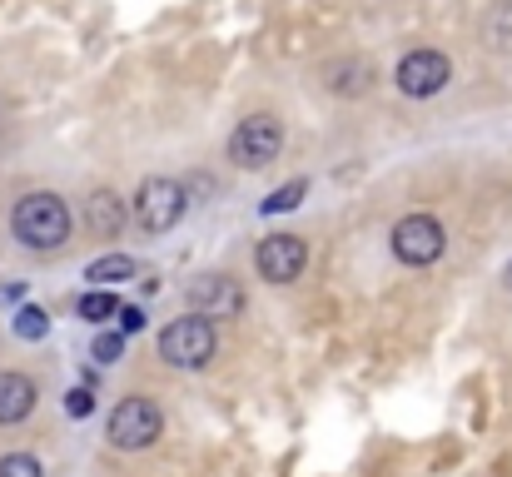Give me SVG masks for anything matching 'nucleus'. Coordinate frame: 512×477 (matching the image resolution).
<instances>
[{
	"mask_svg": "<svg viewBox=\"0 0 512 477\" xmlns=\"http://www.w3.org/2000/svg\"><path fill=\"white\" fill-rule=\"evenodd\" d=\"M85 229L100 234V239H115V234L125 229V199L110 194V189H95V194L85 199Z\"/></svg>",
	"mask_w": 512,
	"mask_h": 477,
	"instance_id": "9b49d317",
	"label": "nucleus"
},
{
	"mask_svg": "<svg viewBox=\"0 0 512 477\" xmlns=\"http://www.w3.org/2000/svg\"><path fill=\"white\" fill-rule=\"evenodd\" d=\"M35 398H40L35 378H25V373L5 368V373H0V428H10V423L30 418V413H35Z\"/></svg>",
	"mask_w": 512,
	"mask_h": 477,
	"instance_id": "9d476101",
	"label": "nucleus"
},
{
	"mask_svg": "<svg viewBox=\"0 0 512 477\" xmlns=\"http://www.w3.org/2000/svg\"><path fill=\"white\" fill-rule=\"evenodd\" d=\"M0 477H45V473H40V458H30V453H5V458H0Z\"/></svg>",
	"mask_w": 512,
	"mask_h": 477,
	"instance_id": "f3484780",
	"label": "nucleus"
},
{
	"mask_svg": "<svg viewBox=\"0 0 512 477\" xmlns=\"http://www.w3.org/2000/svg\"><path fill=\"white\" fill-rule=\"evenodd\" d=\"M65 413H70V418H90V413H95V393H90V388H70V393H65Z\"/></svg>",
	"mask_w": 512,
	"mask_h": 477,
	"instance_id": "a211bd4d",
	"label": "nucleus"
},
{
	"mask_svg": "<svg viewBox=\"0 0 512 477\" xmlns=\"http://www.w3.org/2000/svg\"><path fill=\"white\" fill-rule=\"evenodd\" d=\"M10 229L25 249H60L70 239V209L60 194H25L10 214Z\"/></svg>",
	"mask_w": 512,
	"mask_h": 477,
	"instance_id": "f257e3e1",
	"label": "nucleus"
},
{
	"mask_svg": "<svg viewBox=\"0 0 512 477\" xmlns=\"http://www.w3.org/2000/svg\"><path fill=\"white\" fill-rule=\"evenodd\" d=\"M15 333H20L25 343H40V338L50 333V318L40 314V309H20V314H15Z\"/></svg>",
	"mask_w": 512,
	"mask_h": 477,
	"instance_id": "dca6fc26",
	"label": "nucleus"
},
{
	"mask_svg": "<svg viewBox=\"0 0 512 477\" xmlns=\"http://www.w3.org/2000/svg\"><path fill=\"white\" fill-rule=\"evenodd\" d=\"M448 80H453V65H448L443 50H408V55L398 60V90L413 95V100L438 95Z\"/></svg>",
	"mask_w": 512,
	"mask_h": 477,
	"instance_id": "6e6552de",
	"label": "nucleus"
},
{
	"mask_svg": "<svg viewBox=\"0 0 512 477\" xmlns=\"http://www.w3.org/2000/svg\"><path fill=\"white\" fill-rule=\"evenodd\" d=\"M120 353H125V333H100V338H95V358H100V363H115Z\"/></svg>",
	"mask_w": 512,
	"mask_h": 477,
	"instance_id": "6ab92c4d",
	"label": "nucleus"
},
{
	"mask_svg": "<svg viewBox=\"0 0 512 477\" xmlns=\"http://www.w3.org/2000/svg\"><path fill=\"white\" fill-rule=\"evenodd\" d=\"M184 204H189L184 184H179V179H165V174H150V179L135 189V199H130L135 219H140L150 234H165V229H174V224L184 219Z\"/></svg>",
	"mask_w": 512,
	"mask_h": 477,
	"instance_id": "20e7f679",
	"label": "nucleus"
},
{
	"mask_svg": "<svg viewBox=\"0 0 512 477\" xmlns=\"http://www.w3.org/2000/svg\"><path fill=\"white\" fill-rule=\"evenodd\" d=\"M189 314L209 318V323L214 318H239L244 314V289L224 274H204V279L189 284Z\"/></svg>",
	"mask_w": 512,
	"mask_h": 477,
	"instance_id": "1a4fd4ad",
	"label": "nucleus"
},
{
	"mask_svg": "<svg viewBox=\"0 0 512 477\" xmlns=\"http://www.w3.org/2000/svg\"><path fill=\"white\" fill-rule=\"evenodd\" d=\"M160 428H165V413H160L155 398H125V403L110 413L105 438H110L115 448H125V453H140V448H150V443L160 438Z\"/></svg>",
	"mask_w": 512,
	"mask_h": 477,
	"instance_id": "7ed1b4c3",
	"label": "nucleus"
},
{
	"mask_svg": "<svg viewBox=\"0 0 512 477\" xmlns=\"http://www.w3.org/2000/svg\"><path fill=\"white\" fill-rule=\"evenodd\" d=\"M135 259L130 254H105V259H95L90 269H85V279L90 284H100V289H110V284H120V279H135Z\"/></svg>",
	"mask_w": 512,
	"mask_h": 477,
	"instance_id": "f8f14e48",
	"label": "nucleus"
},
{
	"mask_svg": "<svg viewBox=\"0 0 512 477\" xmlns=\"http://www.w3.org/2000/svg\"><path fill=\"white\" fill-rule=\"evenodd\" d=\"M284 150V125L274 120V115H249V120H239V130L229 135V159L239 164V169H264V164H274Z\"/></svg>",
	"mask_w": 512,
	"mask_h": 477,
	"instance_id": "39448f33",
	"label": "nucleus"
},
{
	"mask_svg": "<svg viewBox=\"0 0 512 477\" xmlns=\"http://www.w3.org/2000/svg\"><path fill=\"white\" fill-rule=\"evenodd\" d=\"M304 264H309V244H304L299 234H269V239H259V249H254V269H259V279H269V284H294V279L304 274Z\"/></svg>",
	"mask_w": 512,
	"mask_h": 477,
	"instance_id": "0eeeda50",
	"label": "nucleus"
},
{
	"mask_svg": "<svg viewBox=\"0 0 512 477\" xmlns=\"http://www.w3.org/2000/svg\"><path fill=\"white\" fill-rule=\"evenodd\" d=\"M214 348H219L214 323L199 314L174 318L170 328L160 333V358H165L170 368H204V363L214 358Z\"/></svg>",
	"mask_w": 512,
	"mask_h": 477,
	"instance_id": "f03ea898",
	"label": "nucleus"
},
{
	"mask_svg": "<svg viewBox=\"0 0 512 477\" xmlns=\"http://www.w3.org/2000/svg\"><path fill=\"white\" fill-rule=\"evenodd\" d=\"M503 284H508V289H512V264H508V269H503Z\"/></svg>",
	"mask_w": 512,
	"mask_h": 477,
	"instance_id": "412c9836",
	"label": "nucleus"
},
{
	"mask_svg": "<svg viewBox=\"0 0 512 477\" xmlns=\"http://www.w3.org/2000/svg\"><path fill=\"white\" fill-rule=\"evenodd\" d=\"M120 333H140V328H145V314H140V309H120Z\"/></svg>",
	"mask_w": 512,
	"mask_h": 477,
	"instance_id": "aec40b11",
	"label": "nucleus"
},
{
	"mask_svg": "<svg viewBox=\"0 0 512 477\" xmlns=\"http://www.w3.org/2000/svg\"><path fill=\"white\" fill-rule=\"evenodd\" d=\"M443 249H448V234H443V224H438L433 214H408V219L393 224V254H398L403 264L428 269V264L443 259Z\"/></svg>",
	"mask_w": 512,
	"mask_h": 477,
	"instance_id": "423d86ee",
	"label": "nucleus"
},
{
	"mask_svg": "<svg viewBox=\"0 0 512 477\" xmlns=\"http://www.w3.org/2000/svg\"><path fill=\"white\" fill-rule=\"evenodd\" d=\"M75 309H80L85 323H105V318L120 314V299H115L110 289H95V294H80V304H75Z\"/></svg>",
	"mask_w": 512,
	"mask_h": 477,
	"instance_id": "ddd939ff",
	"label": "nucleus"
},
{
	"mask_svg": "<svg viewBox=\"0 0 512 477\" xmlns=\"http://www.w3.org/2000/svg\"><path fill=\"white\" fill-rule=\"evenodd\" d=\"M304 194H309V179H289V184H284V189H274V194H269L259 209H264V214H279V209H294V204H304Z\"/></svg>",
	"mask_w": 512,
	"mask_h": 477,
	"instance_id": "4468645a",
	"label": "nucleus"
},
{
	"mask_svg": "<svg viewBox=\"0 0 512 477\" xmlns=\"http://www.w3.org/2000/svg\"><path fill=\"white\" fill-rule=\"evenodd\" d=\"M329 75H334L329 85H334L339 95H358V90H368V65H334Z\"/></svg>",
	"mask_w": 512,
	"mask_h": 477,
	"instance_id": "2eb2a0df",
	"label": "nucleus"
}]
</instances>
